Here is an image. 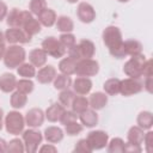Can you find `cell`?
Instances as JSON below:
<instances>
[{"label":"cell","mask_w":153,"mask_h":153,"mask_svg":"<svg viewBox=\"0 0 153 153\" xmlns=\"http://www.w3.org/2000/svg\"><path fill=\"white\" fill-rule=\"evenodd\" d=\"M102 37L111 56L116 59H123L124 56H127L124 51V41L122 39V32L117 26L110 25L105 27Z\"/></svg>","instance_id":"cell-1"},{"label":"cell","mask_w":153,"mask_h":153,"mask_svg":"<svg viewBox=\"0 0 153 153\" xmlns=\"http://www.w3.org/2000/svg\"><path fill=\"white\" fill-rule=\"evenodd\" d=\"M25 59H26L25 49L17 44H12L8 48H6L4 57H2L5 66L10 69H13L20 66L25 61Z\"/></svg>","instance_id":"cell-2"},{"label":"cell","mask_w":153,"mask_h":153,"mask_svg":"<svg viewBox=\"0 0 153 153\" xmlns=\"http://www.w3.org/2000/svg\"><path fill=\"white\" fill-rule=\"evenodd\" d=\"M69 57H72L75 61L82 60V59H92L96 53L94 43L90 39H81L79 44H75L73 48L68 50Z\"/></svg>","instance_id":"cell-3"},{"label":"cell","mask_w":153,"mask_h":153,"mask_svg":"<svg viewBox=\"0 0 153 153\" xmlns=\"http://www.w3.org/2000/svg\"><path fill=\"white\" fill-rule=\"evenodd\" d=\"M146 62V56L141 53L137 55L131 56L123 66V72L129 78L140 79L143 74V66Z\"/></svg>","instance_id":"cell-4"},{"label":"cell","mask_w":153,"mask_h":153,"mask_svg":"<svg viewBox=\"0 0 153 153\" xmlns=\"http://www.w3.org/2000/svg\"><path fill=\"white\" fill-rule=\"evenodd\" d=\"M25 118L19 111H10L5 117V128L12 135H19L24 131Z\"/></svg>","instance_id":"cell-5"},{"label":"cell","mask_w":153,"mask_h":153,"mask_svg":"<svg viewBox=\"0 0 153 153\" xmlns=\"http://www.w3.org/2000/svg\"><path fill=\"white\" fill-rule=\"evenodd\" d=\"M42 49L47 53V55H49L54 59H60L66 54V48L61 44V42L57 38H55L53 36L45 37L43 39Z\"/></svg>","instance_id":"cell-6"},{"label":"cell","mask_w":153,"mask_h":153,"mask_svg":"<svg viewBox=\"0 0 153 153\" xmlns=\"http://www.w3.org/2000/svg\"><path fill=\"white\" fill-rule=\"evenodd\" d=\"M99 72V65L96 60L93 59H82L76 61L75 66V72L78 76H94Z\"/></svg>","instance_id":"cell-7"},{"label":"cell","mask_w":153,"mask_h":153,"mask_svg":"<svg viewBox=\"0 0 153 153\" xmlns=\"http://www.w3.org/2000/svg\"><path fill=\"white\" fill-rule=\"evenodd\" d=\"M42 140H43L42 133L36 130L35 128L23 131V142L25 151L27 153H35L38 149V146L42 143Z\"/></svg>","instance_id":"cell-8"},{"label":"cell","mask_w":153,"mask_h":153,"mask_svg":"<svg viewBox=\"0 0 153 153\" xmlns=\"http://www.w3.org/2000/svg\"><path fill=\"white\" fill-rule=\"evenodd\" d=\"M143 90V85L139 79L135 78H127L124 80H121L120 86V93L124 97L134 96L136 93H140Z\"/></svg>","instance_id":"cell-9"},{"label":"cell","mask_w":153,"mask_h":153,"mask_svg":"<svg viewBox=\"0 0 153 153\" xmlns=\"http://www.w3.org/2000/svg\"><path fill=\"white\" fill-rule=\"evenodd\" d=\"M86 140H87L90 147L92 148V151L102 149L108 145L109 135L103 130H92L88 133Z\"/></svg>","instance_id":"cell-10"},{"label":"cell","mask_w":153,"mask_h":153,"mask_svg":"<svg viewBox=\"0 0 153 153\" xmlns=\"http://www.w3.org/2000/svg\"><path fill=\"white\" fill-rule=\"evenodd\" d=\"M5 38L6 42L11 44H17V43H29L32 37L29 36L20 27H10L5 32Z\"/></svg>","instance_id":"cell-11"},{"label":"cell","mask_w":153,"mask_h":153,"mask_svg":"<svg viewBox=\"0 0 153 153\" xmlns=\"http://www.w3.org/2000/svg\"><path fill=\"white\" fill-rule=\"evenodd\" d=\"M32 13L30 11H20L19 8H12L10 13L6 16V22L10 27H22L23 23L27 17H30Z\"/></svg>","instance_id":"cell-12"},{"label":"cell","mask_w":153,"mask_h":153,"mask_svg":"<svg viewBox=\"0 0 153 153\" xmlns=\"http://www.w3.org/2000/svg\"><path fill=\"white\" fill-rule=\"evenodd\" d=\"M24 118H25V124H27L30 128H38L43 124L45 115L42 109L32 108L26 112Z\"/></svg>","instance_id":"cell-13"},{"label":"cell","mask_w":153,"mask_h":153,"mask_svg":"<svg viewBox=\"0 0 153 153\" xmlns=\"http://www.w3.org/2000/svg\"><path fill=\"white\" fill-rule=\"evenodd\" d=\"M76 16L82 23H92L96 19V11L94 8L87 2H80L76 8Z\"/></svg>","instance_id":"cell-14"},{"label":"cell","mask_w":153,"mask_h":153,"mask_svg":"<svg viewBox=\"0 0 153 153\" xmlns=\"http://www.w3.org/2000/svg\"><path fill=\"white\" fill-rule=\"evenodd\" d=\"M55 76H56V69L51 65L41 67L38 73L36 74V79L39 84H49V82L54 81Z\"/></svg>","instance_id":"cell-15"},{"label":"cell","mask_w":153,"mask_h":153,"mask_svg":"<svg viewBox=\"0 0 153 153\" xmlns=\"http://www.w3.org/2000/svg\"><path fill=\"white\" fill-rule=\"evenodd\" d=\"M92 88V81L90 78L86 76H79L73 81V90L79 96L87 94Z\"/></svg>","instance_id":"cell-16"},{"label":"cell","mask_w":153,"mask_h":153,"mask_svg":"<svg viewBox=\"0 0 153 153\" xmlns=\"http://www.w3.org/2000/svg\"><path fill=\"white\" fill-rule=\"evenodd\" d=\"M47 53L42 48H36L29 53V61L35 67H43L47 63Z\"/></svg>","instance_id":"cell-17"},{"label":"cell","mask_w":153,"mask_h":153,"mask_svg":"<svg viewBox=\"0 0 153 153\" xmlns=\"http://www.w3.org/2000/svg\"><path fill=\"white\" fill-rule=\"evenodd\" d=\"M66 108L63 105H61L60 103H53L44 112L45 115V118L49 121V122H57L60 121L62 114L65 112Z\"/></svg>","instance_id":"cell-18"},{"label":"cell","mask_w":153,"mask_h":153,"mask_svg":"<svg viewBox=\"0 0 153 153\" xmlns=\"http://www.w3.org/2000/svg\"><path fill=\"white\" fill-rule=\"evenodd\" d=\"M79 120L84 127L92 128L98 123V115L93 109H86L85 111L79 114Z\"/></svg>","instance_id":"cell-19"},{"label":"cell","mask_w":153,"mask_h":153,"mask_svg":"<svg viewBox=\"0 0 153 153\" xmlns=\"http://www.w3.org/2000/svg\"><path fill=\"white\" fill-rule=\"evenodd\" d=\"M108 104V96L103 92H94L88 98V106L93 110H102Z\"/></svg>","instance_id":"cell-20"},{"label":"cell","mask_w":153,"mask_h":153,"mask_svg":"<svg viewBox=\"0 0 153 153\" xmlns=\"http://www.w3.org/2000/svg\"><path fill=\"white\" fill-rule=\"evenodd\" d=\"M44 139L49 143H57L63 139V130L59 127L50 126L44 130Z\"/></svg>","instance_id":"cell-21"},{"label":"cell","mask_w":153,"mask_h":153,"mask_svg":"<svg viewBox=\"0 0 153 153\" xmlns=\"http://www.w3.org/2000/svg\"><path fill=\"white\" fill-rule=\"evenodd\" d=\"M17 86V79L11 73H4L0 76V90L5 93L12 92Z\"/></svg>","instance_id":"cell-22"},{"label":"cell","mask_w":153,"mask_h":153,"mask_svg":"<svg viewBox=\"0 0 153 153\" xmlns=\"http://www.w3.org/2000/svg\"><path fill=\"white\" fill-rule=\"evenodd\" d=\"M37 17H38V22L41 23V25L47 26V27L53 26L56 23V19H57V16H56L55 11L51 10V8H44Z\"/></svg>","instance_id":"cell-23"},{"label":"cell","mask_w":153,"mask_h":153,"mask_svg":"<svg viewBox=\"0 0 153 153\" xmlns=\"http://www.w3.org/2000/svg\"><path fill=\"white\" fill-rule=\"evenodd\" d=\"M20 29H23L29 36L32 37L33 35H37L41 31V23L38 22V19H35L32 17V14H31L30 17H27L25 19V22L23 23Z\"/></svg>","instance_id":"cell-24"},{"label":"cell","mask_w":153,"mask_h":153,"mask_svg":"<svg viewBox=\"0 0 153 153\" xmlns=\"http://www.w3.org/2000/svg\"><path fill=\"white\" fill-rule=\"evenodd\" d=\"M143 136H145L143 129H141L139 126H134L128 130L127 139H128V142H130V143L141 145L143 141Z\"/></svg>","instance_id":"cell-25"},{"label":"cell","mask_w":153,"mask_h":153,"mask_svg":"<svg viewBox=\"0 0 153 153\" xmlns=\"http://www.w3.org/2000/svg\"><path fill=\"white\" fill-rule=\"evenodd\" d=\"M137 126L143 130H149L153 126V115L149 111H141L137 115Z\"/></svg>","instance_id":"cell-26"},{"label":"cell","mask_w":153,"mask_h":153,"mask_svg":"<svg viewBox=\"0 0 153 153\" xmlns=\"http://www.w3.org/2000/svg\"><path fill=\"white\" fill-rule=\"evenodd\" d=\"M75 66H76V61L73 60L72 57H65L60 61L59 63V69L62 74H66V75H72L74 74L75 72Z\"/></svg>","instance_id":"cell-27"},{"label":"cell","mask_w":153,"mask_h":153,"mask_svg":"<svg viewBox=\"0 0 153 153\" xmlns=\"http://www.w3.org/2000/svg\"><path fill=\"white\" fill-rule=\"evenodd\" d=\"M56 29L59 31H61L62 33L63 32H71L73 29H74V23L73 20L67 17V16H60L57 19H56Z\"/></svg>","instance_id":"cell-28"},{"label":"cell","mask_w":153,"mask_h":153,"mask_svg":"<svg viewBox=\"0 0 153 153\" xmlns=\"http://www.w3.org/2000/svg\"><path fill=\"white\" fill-rule=\"evenodd\" d=\"M124 51H126V55H130V56L141 54L142 53V44L136 39L124 41Z\"/></svg>","instance_id":"cell-29"},{"label":"cell","mask_w":153,"mask_h":153,"mask_svg":"<svg viewBox=\"0 0 153 153\" xmlns=\"http://www.w3.org/2000/svg\"><path fill=\"white\" fill-rule=\"evenodd\" d=\"M120 86H121V80L117 79V78H111V79H108L104 82L103 88H104L106 94L116 96L117 93H120Z\"/></svg>","instance_id":"cell-30"},{"label":"cell","mask_w":153,"mask_h":153,"mask_svg":"<svg viewBox=\"0 0 153 153\" xmlns=\"http://www.w3.org/2000/svg\"><path fill=\"white\" fill-rule=\"evenodd\" d=\"M10 103H11V106L13 109H22L26 105L27 103V97L25 93H22L19 91H16L12 93L11 96V99H10Z\"/></svg>","instance_id":"cell-31"},{"label":"cell","mask_w":153,"mask_h":153,"mask_svg":"<svg viewBox=\"0 0 153 153\" xmlns=\"http://www.w3.org/2000/svg\"><path fill=\"white\" fill-rule=\"evenodd\" d=\"M71 108L75 114L79 115L80 112H82L86 109H88V99L86 97H84V96H75L73 102H72Z\"/></svg>","instance_id":"cell-32"},{"label":"cell","mask_w":153,"mask_h":153,"mask_svg":"<svg viewBox=\"0 0 153 153\" xmlns=\"http://www.w3.org/2000/svg\"><path fill=\"white\" fill-rule=\"evenodd\" d=\"M17 73L20 76L26 78V79H31L32 76H36L35 66L31 65V63H26V62H23L20 66L17 67Z\"/></svg>","instance_id":"cell-33"},{"label":"cell","mask_w":153,"mask_h":153,"mask_svg":"<svg viewBox=\"0 0 153 153\" xmlns=\"http://www.w3.org/2000/svg\"><path fill=\"white\" fill-rule=\"evenodd\" d=\"M72 85V79L69 75H66V74H59L57 76H55L54 79V87L56 90H67L69 88V86Z\"/></svg>","instance_id":"cell-34"},{"label":"cell","mask_w":153,"mask_h":153,"mask_svg":"<svg viewBox=\"0 0 153 153\" xmlns=\"http://www.w3.org/2000/svg\"><path fill=\"white\" fill-rule=\"evenodd\" d=\"M106 149L109 153H123L124 152V141L121 137H114L108 143Z\"/></svg>","instance_id":"cell-35"},{"label":"cell","mask_w":153,"mask_h":153,"mask_svg":"<svg viewBox=\"0 0 153 153\" xmlns=\"http://www.w3.org/2000/svg\"><path fill=\"white\" fill-rule=\"evenodd\" d=\"M33 87H35V84L31 81V79H26V78L18 80L17 86H16L17 91H19L22 93H25V94L31 93L33 91Z\"/></svg>","instance_id":"cell-36"},{"label":"cell","mask_w":153,"mask_h":153,"mask_svg":"<svg viewBox=\"0 0 153 153\" xmlns=\"http://www.w3.org/2000/svg\"><path fill=\"white\" fill-rule=\"evenodd\" d=\"M74 97H75V94H74L73 91H71L68 88L67 90H62L61 93H60V96H59V102L65 108H68V106L72 105V102H73Z\"/></svg>","instance_id":"cell-37"},{"label":"cell","mask_w":153,"mask_h":153,"mask_svg":"<svg viewBox=\"0 0 153 153\" xmlns=\"http://www.w3.org/2000/svg\"><path fill=\"white\" fill-rule=\"evenodd\" d=\"M59 41L61 42V44L66 48V50H69L71 48H73L75 44H76V41H75V36L71 32H63L60 37H59Z\"/></svg>","instance_id":"cell-38"},{"label":"cell","mask_w":153,"mask_h":153,"mask_svg":"<svg viewBox=\"0 0 153 153\" xmlns=\"http://www.w3.org/2000/svg\"><path fill=\"white\" fill-rule=\"evenodd\" d=\"M82 128H84V126L78 123V121H72V122L65 124V131L69 136H74V135L80 134L82 131Z\"/></svg>","instance_id":"cell-39"},{"label":"cell","mask_w":153,"mask_h":153,"mask_svg":"<svg viewBox=\"0 0 153 153\" xmlns=\"http://www.w3.org/2000/svg\"><path fill=\"white\" fill-rule=\"evenodd\" d=\"M25 151L24 147V142L20 139H12L8 143H7V152H12V153H23Z\"/></svg>","instance_id":"cell-40"},{"label":"cell","mask_w":153,"mask_h":153,"mask_svg":"<svg viewBox=\"0 0 153 153\" xmlns=\"http://www.w3.org/2000/svg\"><path fill=\"white\" fill-rule=\"evenodd\" d=\"M29 8L32 14L38 16L44 8H47V1L45 0H30Z\"/></svg>","instance_id":"cell-41"},{"label":"cell","mask_w":153,"mask_h":153,"mask_svg":"<svg viewBox=\"0 0 153 153\" xmlns=\"http://www.w3.org/2000/svg\"><path fill=\"white\" fill-rule=\"evenodd\" d=\"M74 152H79V153H91L92 148L90 147L88 142L86 139H81L76 142L75 147H74Z\"/></svg>","instance_id":"cell-42"},{"label":"cell","mask_w":153,"mask_h":153,"mask_svg":"<svg viewBox=\"0 0 153 153\" xmlns=\"http://www.w3.org/2000/svg\"><path fill=\"white\" fill-rule=\"evenodd\" d=\"M72 121H78V114H75L73 110H65V112L60 118V122L65 126Z\"/></svg>","instance_id":"cell-43"},{"label":"cell","mask_w":153,"mask_h":153,"mask_svg":"<svg viewBox=\"0 0 153 153\" xmlns=\"http://www.w3.org/2000/svg\"><path fill=\"white\" fill-rule=\"evenodd\" d=\"M142 142H145L146 151H147L148 153H151V152H152V147H153V131H152L151 129L145 134Z\"/></svg>","instance_id":"cell-44"},{"label":"cell","mask_w":153,"mask_h":153,"mask_svg":"<svg viewBox=\"0 0 153 153\" xmlns=\"http://www.w3.org/2000/svg\"><path fill=\"white\" fill-rule=\"evenodd\" d=\"M141 151H142L141 145H134V143H130V142L124 143V152H128V153H140Z\"/></svg>","instance_id":"cell-45"},{"label":"cell","mask_w":153,"mask_h":153,"mask_svg":"<svg viewBox=\"0 0 153 153\" xmlns=\"http://www.w3.org/2000/svg\"><path fill=\"white\" fill-rule=\"evenodd\" d=\"M7 10H8V8H7V5H6L4 1L0 0V22L6 18V16H7Z\"/></svg>","instance_id":"cell-46"},{"label":"cell","mask_w":153,"mask_h":153,"mask_svg":"<svg viewBox=\"0 0 153 153\" xmlns=\"http://www.w3.org/2000/svg\"><path fill=\"white\" fill-rule=\"evenodd\" d=\"M39 152H53V153H55V152H57V148L54 146V143H50V145L42 146L39 148Z\"/></svg>","instance_id":"cell-47"},{"label":"cell","mask_w":153,"mask_h":153,"mask_svg":"<svg viewBox=\"0 0 153 153\" xmlns=\"http://www.w3.org/2000/svg\"><path fill=\"white\" fill-rule=\"evenodd\" d=\"M145 79H146V80H145V82H143L142 85H143L145 88L151 93V92H152V87H151V86H152V75H147V76H145Z\"/></svg>","instance_id":"cell-48"},{"label":"cell","mask_w":153,"mask_h":153,"mask_svg":"<svg viewBox=\"0 0 153 153\" xmlns=\"http://www.w3.org/2000/svg\"><path fill=\"white\" fill-rule=\"evenodd\" d=\"M7 152V142L4 139H0V153Z\"/></svg>","instance_id":"cell-49"},{"label":"cell","mask_w":153,"mask_h":153,"mask_svg":"<svg viewBox=\"0 0 153 153\" xmlns=\"http://www.w3.org/2000/svg\"><path fill=\"white\" fill-rule=\"evenodd\" d=\"M0 47H6V38H5V33H2L0 31Z\"/></svg>","instance_id":"cell-50"},{"label":"cell","mask_w":153,"mask_h":153,"mask_svg":"<svg viewBox=\"0 0 153 153\" xmlns=\"http://www.w3.org/2000/svg\"><path fill=\"white\" fill-rule=\"evenodd\" d=\"M2 117H4V111H2V109L0 108V130L2 129Z\"/></svg>","instance_id":"cell-51"},{"label":"cell","mask_w":153,"mask_h":153,"mask_svg":"<svg viewBox=\"0 0 153 153\" xmlns=\"http://www.w3.org/2000/svg\"><path fill=\"white\" fill-rule=\"evenodd\" d=\"M5 50H6V47H0V60H1L2 57H4Z\"/></svg>","instance_id":"cell-52"},{"label":"cell","mask_w":153,"mask_h":153,"mask_svg":"<svg viewBox=\"0 0 153 153\" xmlns=\"http://www.w3.org/2000/svg\"><path fill=\"white\" fill-rule=\"evenodd\" d=\"M67 1H68L69 4H75V2L78 1V0H67Z\"/></svg>","instance_id":"cell-53"},{"label":"cell","mask_w":153,"mask_h":153,"mask_svg":"<svg viewBox=\"0 0 153 153\" xmlns=\"http://www.w3.org/2000/svg\"><path fill=\"white\" fill-rule=\"evenodd\" d=\"M117 1H120V2H128L129 0H117Z\"/></svg>","instance_id":"cell-54"}]
</instances>
